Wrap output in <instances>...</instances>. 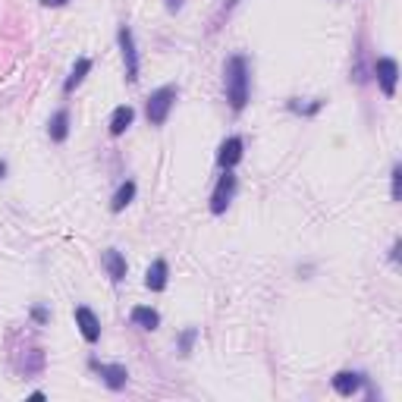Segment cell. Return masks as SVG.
<instances>
[{"mask_svg":"<svg viewBox=\"0 0 402 402\" xmlns=\"http://www.w3.org/2000/svg\"><path fill=\"white\" fill-rule=\"evenodd\" d=\"M91 368L101 374V381L107 383L110 390H123L126 381H129V371H126L123 365H101L98 358H91Z\"/></svg>","mask_w":402,"mask_h":402,"instance_id":"8","label":"cell"},{"mask_svg":"<svg viewBox=\"0 0 402 402\" xmlns=\"http://www.w3.org/2000/svg\"><path fill=\"white\" fill-rule=\"evenodd\" d=\"M236 176H232V170H223V176L217 179V185H214L211 192V214L214 217H220V214H226V208L232 205V195H236Z\"/></svg>","mask_w":402,"mask_h":402,"instance_id":"3","label":"cell"},{"mask_svg":"<svg viewBox=\"0 0 402 402\" xmlns=\"http://www.w3.org/2000/svg\"><path fill=\"white\" fill-rule=\"evenodd\" d=\"M120 51H123V63H126V82H138V51H136V38H132L129 26H120Z\"/></svg>","mask_w":402,"mask_h":402,"instance_id":"4","label":"cell"},{"mask_svg":"<svg viewBox=\"0 0 402 402\" xmlns=\"http://www.w3.org/2000/svg\"><path fill=\"white\" fill-rule=\"evenodd\" d=\"M223 89H226V101L230 107L236 110H246L248 104V60L242 54H232L223 66Z\"/></svg>","mask_w":402,"mask_h":402,"instance_id":"1","label":"cell"},{"mask_svg":"<svg viewBox=\"0 0 402 402\" xmlns=\"http://www.w3.org/2000/svg\"><path fill=\"white\" fill-rule=\"evenodd\" d=\"M89 73H91V60H89V57H79V60H75V66H73V73H69V79L63 82V91H66V95H73V91L82 85V79Z\"/></svg>","mask_w":402,"mask_h":402,"instance_id":"14","label":"cell"},{"mask_svg":"<svg viewBox=\"0 0 402 402\" xmlns=\"http://www.w3.org/2000/svg\"><path fill=\"white\" fill-rule=\"evenodd\" d=\"M195 336H198L195 327H189V330H183V334H179V355H189L192 352V342H195Z\"/></svg>","mask_w":402,"mask_h":402,"instance_id":"19","label":"cell"},{"mask_svg":"<svg viewBox=\"0 0 402 402\" xmlns=\"http://www.w3.org/2000/svg\"><path fill=\"white\" fill-rule=\"evenodd\" d=\"M136 201V183L132 179H126L120 189H116V195H113V201H110V211L113 214H120V211H126V208Z\"/></svg>","mask_w":402,"mask_h":402,"instance_id":"16","label":"cell"},{"mask_svg":"<svg viewBox=\"0 0 402 402\" xmlns=\"http://www.w3.org/2000/svg\"><path fill=\"white\" fill-rule=\"evenodd\" d=\"M320 107H324V101H314V104H299V101H289V110H295V113H302V116H314Z\"/></svg>","mask_w":402,"mask_h":402,"instance_id":"18","label":"cell"},{"mask_svg":"<svg viewBox=\"0 0 402 402\" xmlns=\"http://www.w3.org/2000/svg\"><path fill=\"white\" fill-rule=\"evenodd\" d=\"M132 120H136V110L129 107V104H120V107L110 113V136H123L126 129L132 126Z\"/></svg>","mask_w":402,"mask_h":402,"instance_id":"12","label":"cell"},{"mask_svg":"<svg viewBox=\"0 0 402 402\" xmlns=\"http://www.w3.org/2000/svg\"><path fill=\"white\" fill-rule=\"evenodd\" d=\"M374 75H377V85H381L383 95L393 98L396 82H399V63H396L393 57H381V60L374 63Z\"/></svg>","mask_w":402,"mask_h":402,"instance_id":"5","label":"cell"},{"mask_svg":"<svg viewBox=\"0 0 402 402\" xmlns=\"http://www.w3.org/2000/svg\"><path fill=\"white\" fill-rule=\"evenodd\" d=\"M75 327H79V334H82L85 342L101 340V320H98V314L91 311L89 305H75Z\"/></svg>","mask_w":402,"mask_h":402,"instance_id":"6","label":"cell"},{"mask_svg":"<svg viewBox=\"0 0 402 402\" xmlns=\"http://www.w3.org/2000/svg\"><path fill=\"white\" fill-rule=\"evenodd\" d=\"M176 95H179L176 85H161L157 91H151L148 104H145V116H148L151 126H164L167 123V116H170L173 104H176Z\"/></svg>","mask_w":402,"mask_h":402,"instance_id":"2","label":"cell"},{"mask_svg":"<svg viewBox=\"0 0 402 402\" xmlns=\"http://www.w3.org/2000/svg\"><path fill=\"white\" fill-rule=\"evenodd\" d=\"M7 176V161H0V179Z\"/></svg>","mask_w":402,"mask_h":402,"instance_id":"25","label":"cell"},{"mask_svg":"<svg viewBox=\"0 0 402 402\" xmlns=\"http://www.w3.org/2000/svg\"><path fill=\"white\" fill-rule=\"evenodd\" d=\"M167 277H170V267H167L164 258H157L154 264L148 267V273H145V286H148L151 293H164V289H167Z\"/></svg>","mask_w":402,"mask_h":402,"instance_id":"10","label":"cell"},{"mask_svg":"<svg viewBox=\"0 0 402 402\" xmlns=\"http://www.w3.org/2000/svg\"><path fill=\"white\" fill-rule=\"evenodd\" d=\"M48 136H51V142H66V136H69V110L63 107V110H57L54 116H51V123H48Z\"/></svg>","mask_w":402,"mask_h":402,"instance_id":"13","label":"cell"},{"mask_svg":"<svg viewBox=\"0 0 402 402\" xmlns=\"http://www.w3.org/2000/svg\"><path fill=\"white\" fill-rule=\"evenodd\" d=\"M390 258H393V261H399V239H396V242H393V252H390Z\"/></svg>","mask_w":402,"mask_h":402,"instance_id":"24","label":"cell"},{"mask_svg":"<svg viewBox=\"0 0 402 402\" xmlns=\"http://www.w3.org/2000/svg\"><path fill=\"white\" fill-rule=\"evenodd\" d=\"M164 3H167L170 13H179V10H183V0H164Z\"/></svg>","mask_w":402,"mask_h":402,"instance_id":"22","label":"cell"},{"mask_svg":"<svg viewBox=\"0 0 402 402\" xmlns=\"http://www.w3.org/2000/svg\"><path fill=\"white\" fill-rule=\"evenodd\" d=\"M242 148H246V142H242L239 136L223 138V145H220V151H217V167H220V170H232V167L242 161Z\"/></svg>","mask_w":402,"mask_h":402,"instance_id":"7","label":"cell"},{"mask_svg":"<svg viewBox=\"0 0 402 402\" xmlns=\"http://www.w3.org/2000/svg\"><path fill=\"white\" fill-rule=\"evenodd\" d=\"M69 0H42V7H66Z\"/></svg>","mask_w":402,"mask_h":402,"instance_id":"23","label":"cell"},{"mask_svg":"<svg viewBox=\"0 0 402 402\" xmlns=\"http://www.w3.org/2000/svg\"><path fill=\"white\" fill-rule=\"evenodd\" d=\"M390 179H393V201H399V198H402V167H399V164L393 167Z\"/></svg>","mask_w":402,"mask_h":402,"instance_id":"20","label":"cell"},{"mask_svg":"<svg viewBox=\"0 0 402 402\" xmlns=\"http://www.w3.org/2000/svg\"><path fill=\"white\" fill-rule=\"evenodd\" d=\"M28 314H32V320H35V324H48V320H51V311H48V308H44V305H35Z\"/></svg>","mask_w":402,"mask_h":402,"instance_id":"21","label":"cell"},{"mask_svg":"<svg viewBox=\"0 0 402 402\" xmlns=\"http://www.w3.org/2000/svg\"><path fill=\"white\" fill-rule=\"evenodd\" d=\"M19 371L22 374H38V371H44V349H28L26 358L19 361Z\"/></svg>","mask_w":402,"mask_h":402,"instance_id":"17","label":"cell"},{"mask_svg":"<svg viewBox=\"0 0 402 402\" xmlns=\"http://www.w3.org/2000/svg\"><path fill=\"white\" fill-rule=\"evenodd\" d=\"M132 324L142 330H157L161 327V314L148 305H138V308H132Z\"/></svg>","mask_w":402,"mask_h":402,"instance_id":"15","label":"cell"},{"mask_svg":"<svg viewBox=\"0 0 402 402\" xmlns=\"http://www.w3.org/2000/svg\"><path fill=\"white\" fill-rule=\"evenodd\" d=\"M101 264H104V271H107V277L113 280V283H123L126 280V258H123V252H116V248H107V252L101 255Z\"/></svg>","mask_w":402,"mask_h":402,"instance_id":"9","label":"cell"},{"mask_svg":"<svg viewBox=\"0 0 402 402\" xmlns=\"http://www.w3.org/2000/svg\"><path fill=\"white\" fill-rule=\"evenodd\" d=\"M361 387H365V374H358V371H340L334 377V390L340 396H355Z\"/></svg>","mask_w":402,"mask_h":402,"instance_id":"11","label":"cell"}]
</instances>
